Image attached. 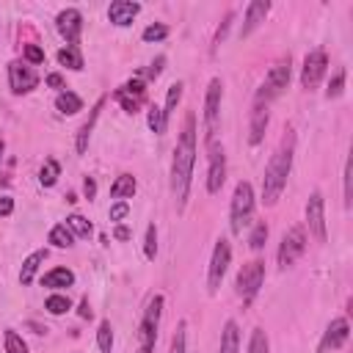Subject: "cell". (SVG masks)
<instances>
[{"mask_svg": "<svg viewBox=\"0 0 353 353\" xmlns=\"http://www.w3.org/2000/svg\"><path fill=\"white\" fill-rule=\"evenodd\" d=\"M196 113H185L174 157H171V193L176 201V212H185L190 182H193V165H196Z\"/></svg>", "mask_w": 353, "mask_h": 353, "instance_id": "6da1fadb", "label": "cell"}, {"mask_svg": "<svg viewBox=\"0 0 353 353\" xmlns=\"http://www.w3.org/2000/svg\"><path fill=\"white\" fill-rule=\"evenodd\" d=\"M292 157H295V130L287 127L276 152L270 154V160L265 165V176H262V204L265 207H273L281 199L290 171H292Z\"/></svg>", "mask_w": 353, "mask_h": 353, "instance_id": "7a4b0ae2", "label": "cell"}, {"mask_svg": "<svg viewBox=\"0 0 353 353\" xmlns=\"http://www.w3.org/2000/svg\"><path fill=\"white\" fill-rule=\"evenodd\" d=\"M254 185L248 179H240L234 185V193H232V204H229V226L234 234H243V229L251 223L254 218Z\"/></svg>", "mask_w": 353, "mask_h": 353, "instance_id": "3957f363", "label": "cell"}, {"mask_svg": "<svg viewBox=\"0 0 353 353\" xmlns=\"http://www.w3.org/2000/svg\"><path fill=\"white\" fill-rule=\"evenodd\" d=\"M163 303L165 298L160 292H154L141 314L138 323V347L135 353H154V342H157V328H160V317H163Z\"/></svg>", "mask_w": 353, "mask_h": 353, "instance_id": "277c9868", "label": "cell"}, {"mask_svg": "<svg viewBox=\"0 0 353 353\" xmlns=\"http://www.w3.org/2000/svg\"><path fill=\"white\" fill-rule=\"evenodd\" d=\"M290 74H292V58H290V55H281V58L268 69L262 85H259L256 94H254V102L270 105V102L290 85Z\"/></svg>", "mask_w": 353, "mask_h": 353, "instance_id": "5b68a950", "label": "cell"}, {"mask_svg": "<svg viewBox=\"0 0 353 353\" xmlns=\"http://www.w3.org/2000/svg\"><path fill=\"white\" fill-rule=\"evenodd\" d=\"M221 99H223V80L212 77L207 83V94H204V113H201V124H204V141L207 146L215 141L218 124H221Z\"/></svg>", "mask_w": 353, "mask_h": 353, "instance_id": "8992f818", "label": "cell"}, {"mask_svg": "<svg viewBox=\"0 0 353 353\" xmlns=\"http://www.w3.org/2000/svg\"><path fill=\"white\" fill-rule=\"evenodd\" d=\"M262 281H265V259H248V262L237 270L234 287H237V295H240L243 306H251V303H254V298H256L259 290H262Z\"/></svg>", "mask_w": 353, "mask_h": 353, "instance_id": "52a82bcc", "label": "cell"}, {"mask_svg": "<svg viewBox=\"0 0 353 353\" xmlns=\"http://www.w3.org/2000/svg\"><path fill=\"white\" fill-rule=\"evenodd\" d=\"M229 262H232V243L226 237H218L215 245H212V256H210V265H207V290L210 292H218L226 270H229Z\"/></svg>", "mask_w": 353, "mask_h": 353, "instance_id": "ba28073f", "label": "cell"}, {"mask_svg": "<svg viewBox=\"0 0 353 353\" xmlns=\"http://www.w3.org/2000/svg\"><path fill=\"white\" fill-rule=\"evenodd\" d=\"M306 251V229L298 223V226H290L279 243V251H276V259H279V268H292L298 262V256Z\"/></svg>", "mask_w": 353, "mask_h": 353, "instance_id": "9c48e42d", "label": "cell"}, {"mask_svg": "<svg viewBox=\"0 0 353 353\" xmlns=\"http://www.w3.org/2000/svg\"><path fill=\"white\" fill-rule=\"evenodd\" d=\"M113 99L121 105L124 113H138L146 102V80L141 74L130 77L127 83H121L116 91H113Z\"/></svg>", "mask_w": 353, "mask_h": 353, "instance_id": "30bf717a", "label": "cell"}, {"mask_svg": "<svg viewBox=\"0 0 353 353\" xmlns=\"http://www.w3.org/2000/svg\"><path fill=\"white\" fill-rule=\"evenodd\" d=\"M325 69H328V55H325V50H323V47L309 50L306 58H303V66H301V85H303L306 91L317 88L320 80L325 77Z\"/></svg>", "mask_w": 353, "mask_h": 353, "instance_id": "8fae6325", "label": "cell"}, {"mask_svg": "<svg viewBox=\"0 0 353 353\" xmlns=\"http://www.w3.org/2000/svg\"><path fill=\"white\" fill-rule=\"evenodd\" d=\"M306 226H309V234H314L317 243H325L328 240V232H325V199L320 190H312L309 193V201H306Z\"/></svg>", "mask_w": 353, "mask_h": 353, "instance_id": "7c38bea8", "label": "cell"}, {"mask_svg": "<svg viewBox=\"0 0 353 353\" xmlns=\"http://www.w3.org/2000/svg\"><path fill=\"white\" fill-rule=\"evenodd\" d=\"M39 72L30 66V63H25V61H11L8 63V85H11V91L17 94V97H22V94H30L36 85H39Z\"/></svg>", "mask_w": 353, "mask_h": 353, "instance_id": "4fadbf2b", "label": "cell"}, {"mask_svg": "<svg viewBox=\"0 0 353 353\" xmlns=\"http://www.w3.org/2000/svg\"><path fill=\"white\" fill-rule=\"evenodd\" d=\"M226 182V152L221 143H210V165H207V193H221Z\"/></svg>", "mask_w": 353, "mask_h": 353, "instance_id": "5bb4252c", "label": "cell"}, {"mask_svg": "<svg viewBox=\"0 0 353 353\" xmlns=\"http://www.w3.org/2000/svg\"><path fill=\"white\" fill-rule=\"evenodd\" d=\"M55 28H58L61 39L66 41V47H77L80 33H83V14L77 8H63L55 17Z\"/></svg>", "mask_w": 353, "mask_h": 353, "instance_id": "9a60e30c", "label": "cell"}, {"mask_svg": "<svg viewBox=\"0 0 353 353\" xmlns=\"http://www.w3.org/2000/svg\"><path fill=\"white\" fill-rule=\"evenodd\" d=\"M347 336H350V323H347V317H334V320L328 323V328L323 331V336H320L317 353H334V350H339V347L347 342Z\"/></svg>", "mask_w": 353, "mask_h": 353, "instance_id": "2e32d148", "label": "cell"}, {"mask_svg": "<svg viewBox=\"0 0 353 353\" xmlns=\"http://www.w3.org/2000/svg\"><path fill=\"white\" fill-rule=\"evenodd\" d=\"M270 8H273L270 0H251V3L245 6V17H243V25H240V39L251 36V33L265 22V17L270 14Z\"/></svg>", "mask_w": 353, "mask_h": 353, "instance_id": "e0dca14e", "label": "cell"}, {"mask_svg": "<svg viewBox=\"0 0 353 353\" xmlns=\"http://www.w3.org/2000/svg\"><path fill=\"white\" fill-rule=\"evenodd\" d=\"M268 124H270V105L254 102V108H251V127H248V143L251 146L262 143V138L268 132Z\"/></svg>", "mask_w": 353, "mask_h": 353, "instance_id": "ac0fdd59", "label": "cell"}, {"mask_svg": "<svg viewBox=\"0 0 353 353\" xmlns=\"http://www.w3.org/2000/svg\"><path fill=\"white\" fill-rule=\"evenodd\" d=\"M141 14V3H132V0H113L108 6V19L116 25V28H127L132 25V19Z\"/></svg>", "mask_w": 353, "mask_h": 353, "instance_id": "d6986e66", "label": "cell"}, {"mask_svg": "<svg viewBox=\"0 0 353 353\" xmlns=\"http://www.w3.org/2000/svg\"><path fill=\"white\" fill-rule=\"evenodd\" d=\"M105 99H108V97H99V99H97V105L91 108L88 119H85V121H83V127L77 130V138H74V149H77V154H85L88 141H91V132H94V127H97V119H99V113H102Z\"/></svg>", "mask_w": 353, "mask_h": 353, "instance_id": "ffe728a7", "label": "cell"}, {"mask_svg": "<svg viewBox=\"0 0 353 353\" xmlns=\"http://www.w3.org/2000/svg\"><path fill=\"white\" fill-rule=\"evenodd\" d=\"M50 256V251L47 248H36L33 254H28L25 256V262H22V270H19V284L22 287H28L30 281H33V276H36V270L41 268V262Z\"/></svg>", "mask_w": 353, "mask_h": 353, "instance_id": "44dd1931", "label": "cell"}, {"mask_svg": "<svg viewBox=\"0 0 353 353\" xmlns=\"http://www.w3.org/2000/svg\"><path fill=\"white\" fill-rule=\"evenodd\" d=\"M72 284H74V273L69 268H52V270H47L41 276V287H50L55 292H61V290H66Z\"/></svg>", "mask_w": 353, "mask_h": 353, "instance_id": "7402d4cb", "label": "cell"}, {"mask_svg": "<svg viewBox=\"0 0 353 353\" xmlns=\"http://www.w3.org/2000/svg\"><path fill=\"white\" fill-rule=\"evenodd\" d=\"M135 190H138V182H135V176L132 174H119L116 179H113V185H110V196L119 201H124V199H132L135 196Z\"/></svg>", "mask_w": 353, "mask_h": 353, "instance_id": "603a6c76", "label": "cell"}, {"mask_svg": "<svg viewBox=\"0 0 353 353\" xmlns=\"http://www.w3.org/2000/svg\"><path fill=\"white\" fill-rule=\"evenodd\" d=\"M218 353H240V328L234 320H226L223 323V331H221V350Z\"/></svg>", "mask_w": 353, "mask_h": 353, "instance_id": "cb8c5ba5", "label": "cell"}, {"mask_svg": "<svg viewBox=\"0 0 353 353\" xmlns=\"http://www.w3.org/2000/svg\"><path fill=\"white\" fill-rule=\"evenodd\" d=\"M55 110L58 113H63V116H74V113H80L83 110V99L74 94V91H61L58 97H55Z\"/></svg>", "mask_w": 353, "mask_h": 353, "instance_id": "d4e9b609", "label": "cell"}, {"mask_svg": "<svg viewBox=\"0 0 353 353\" xmlns=\"http://www.w3.org/2000/svg\"><path fill=\"white\" fill-rule=\"evenodd\" d=\"M47 240H50L55 248H72V245H74V234H72V229H69L66 223H55V226L50 229Z\"/></svg>", "mask_w": 353, "mask_h": 353, "instance_id": "484cf974", "label": "cell"}, {"mask_svg": "<svg viewBox=\"0 0 353 353\" xmlns=\"http://www.w3.org/2000/svg\"><path fill=\"white\" fill-rule=\"evenodd\" d=\"M58 176H61V163H58L55 157H47L44 165L39 168V182H41L44 188H52V185L58 182Z\"/></svg>", "mask_w": 353, "mask_h": 353, "instance_id": "4316f807", "label": "cell"}, {"mask_svg": "<svg viewBox=\"0 0 353 353\" xmlns=\"http://www.w3.org/2000/svg\"><path fill=\"white\" fill-rule=\"evenodd\" d=\"M58 63L66 66V69H72V72H80L83 69V55H80L77 47H61L58 50Z\"/></svg>", "mask_w": 353, "mask_h": 353, "instance_id": "83f0119b", "label": "cell"}, {"mask_svg": "<svg viewBox=\"0 0 353 353\" xmlns=\"http://www.w3.org/2000/svg\"><path fill=\"white\" fill-rule=\"evenodd\" d=\"M182 91H185V83H182V80H176V83L168 85V91H165V105H160L163 113H165V119H171V113L176 110V105H179V99H182Z\"/></svg>", "mask_w": 353, "mask_h": 353, "instance_id": "f1b7e54d", "label": "cell"}, {"mask_svg": "<svg viewBox=\"0 0 353 353\" xmlns=\"http://www.w3.org/2000/svg\"><path fill=\"white\" fill-rule=\"evenodd\" d=\"M146 124H149V130H152L154 135H163V132L168 130V119H165V113H163V108H160V105H149Z\"/></svg>", "mask_w": 353, "mask_h": 353, "instance_id": "f546056e", "label": "cell"}, {"mask_svg": "<svg viewBox=\"0 0 353 353\" xmlns=\"http://www.w3.org/2000/svg\"><path fill=\"white\" fill-rule=\"evenodd\" d=\"M44 309H47L50 314L61 317V314H66V312L72 309V301H69V295H63V292H52V295L44 301Z\"/></svg>", "mask_w": 353, "mask_h": 353, "instance_id": "4dcf8cb0", "label": "cell"}, {"mask_svg": "<svg viewBox=\"0 0 353 353\" xmlns=\"http://www.w3.org/2000/svg\"><path fill=\"white\" fill-rule=\"evenodd\" d=\"M97 345H99V353H113V325L110 320H102L99 328H97Z\"/></svg>", "mask_w": 353, "mask_h": 353, "instance_id": "1f68e13d", "label": "cell"}, {"mask_svg": "<svg viewBox=\"0 0 353 353\" xmlns=\"http://www.w3.org/2000/svg\"><path fill=\"white\" fill-rule=\"evenodd\" d=\"M3 347H6V353H28V342L14 328L3 331Z\"/></svg>", "mask_w": 353, "mask_h": 353, "instance_id": "d6a6232c", "label": "cell"}, {"mask_svg": "<svg viewBox=\"0 0 353 353\" xmlns=\"http://www.w3.org/2000/svg\"><path fill=\"white\" fill-rule=\"evenodd\" d=\"M66 226L72 229V234L74 237H88L91 232H94V226H91V221H85L80 212H72L69 218H66Z\"/></svg>", "mask_w": 353, "mask_h": 353, "instance_id": "836d02e7", "label": "cell"}, {"mask_svg": "<svg viewBox=\"0 0 353 353\" xmlns=\"http://www.w3.org/2000/svg\"><path fill=\"white\" fill-rule=\"evenodd\" d=\"M188 347V323L179 320L176 328H174V336H171V345H168V353H185Z\"/></svg>", "mask_w": 353, "mask_h": 353, "instance_id": "e575fe53", "label": "cell"}, {"mask_svg": "<svg viewBox=\"0 0 353 353\" xmlns=\"http://www.w3.org/2000/svg\"><path fill=\"white\" fill-rule=\"evenodd\" d=\"M248 353H270V339H268L265 328H254V331H251Z\"/></svg>", "mask_w": 353, "mask_h": 353, "instance_id": "d590c367", "label": "cell"}, {"mask_svg": "<svg viewBox=\"0 0 353 353\" xmlns=\"http://www.w3.org/2000/svg\"><path fill=\"white\" fill-rule=\"evenodd\" d=\"M345 77H347L345 69H336V72H334V77L328 80V88H325V97H328V99H336V97L345 94Z\"/></svg>", "mask_w": 353, "mask_h": 353, "instance_id": "8d00e7d4", "label": "cell"}, {"mask_svg": "<svg viewBox=\"0 0 353 353\" xmlns=\"http://www.w3.org/2000/svg\"><path fill=\"white\" fill-rule=\"evenodd\" d=\"M268 234H270L268 223H265V221H256V223H254V229H251V234H248V245H251L254 251H259V248L265 245Z\"/></svg>", "mask_w": 353, "mask_h": 353, "instance_id": "74e56055", "label": "cell"}, {"mask_svg": "<svg viewBox=\"0 0 353 353\" xmlns=\"http://www.w3.org/2000/svg\"><path fill=\"white\" fill-rule=\"evenodd\" d=\"M165 36H168V25H163V22H152V25H146L143 33H141V39L149 41V44H152V41H163Z\"/></svg>", "mask_w": 353, "mask_h": 353, "instance_id": "f35d334b", "label": "cell"}, {"mask_svg": "<svg viewBox=\"0 0 353 353\" xmlns=\"http://www.w3.org/2000/svg\"><path fill=\"white\" fill-rule=\"evenodd\" d=\"M342 188H345V207L353 204V160H345V171H342Z\"/></svg>", "mask_w": 353, "mask_h": 353, "instance_id": "ab89813d", "label": "cell"}, {"mask_svg": "<svg viewBox=\"0 0 353 353\" xmlns=\"http://www.w3.org/2000/svg\"><path fill=\"white\" fill-rule=\"evenodd\" d=\"M143 256L146 259H154L157 256V226L149 223L146 226V237H143Z\"/></svg>", "mask_w": 353, "mask_h": 353, "instance_id": "60d3db41", "label": "cell"}, {"mask_svg": "<svg viewBox=\"0 0 353 353\" xmlns=\"http://www.w3.org/2000/svg\"><path fill=\"white\" fill-rule=\"evenodd\" d=\"M25 63H30V66L44 63V50L39 44H25Z\"/></svg>", "mask_w": 353, "mask_h": 353, "instance_id": "b9f144b4", "label": "cell"}, {"mask_svg": "<svg viewBox=\"0 0 353 353\" xmlns=\"http://www.w3.org/2000/svg\"><path fill=\"white\" fill-rule=\"evenodd\" d=\"M232 19H234V11H229L226 17H223V22L218 25V30H215V39H212V50L226 39V30H229V25H232Z\"/></svg>", "mask_w": 353, "mask_h": 353, "instance_id": "7bdbcfd3", "label": "cell"}, {"mask_svg": "<svg viewBox=\"0 0 353 353\" xmlns=\"http://www.w3.org/2000/svg\"><path fill=\"white\" fill-rule=\"evenodd\" d=\"M163 66H165V55H157V58L149 63V69L143 72V74H146V80H157V77H160V72H163Z\"/></svg>", "mask_w": 353, "mask_h": 353, "instance_id": "ee69618b", "label": "cell"}, {"mask_svg": "<svg viewBox=\"0 0 353 353\" xmlns=\"http://www.w3.org/2000/svg\"><path fill=\"white\" fill-rule=\"evenodd\" d=\"M127 212H130V204L119 199L116 204H110V212H108V215H110V221H124V218H127Z\"/></svg>", "mask_w": 353, "mask_h": 353, "instance_id": "f6af8a7d", "label": "cell"}, {"mask_svg": "<svg viewBox=\"0 0 353 353\" xmlns=\"http://www.w3.org/2000/svg\"><path fill=\"white\" fill-rule=\"evenodd\" d=\"M44 83H47L50 88H58V94H61V91H66V80H63V77H61L58 72L47 74V77H44Z\"/></svg>", "mask_w": 353, "mask_h": 353, "instance_id": "bcb514c9", "label": "cell"}, {"mask_svg": "<svg viewBox=\"0 0 353 353\" xmlns=\"http://www.w3.org/2000/svg\"><path fill=\"white\" fill-rule=\"evenodd\" d=\"M83 193H85L88 201L97 196V179H94V176H85V182H83Z\"/></svg>", "mask_w": 353, "mask_h": 353, "instance_id": "7dc6e473", "label": "cell"}, {"mask_svg": "<svg viewBox=\"0 0 353 353\" xmlns=\"http://www.w3.org/2000/svg\"><path fill=\"white\" fill-rule=\"evenodd\" d=\"M11 212H14V199L11 196H0V218H6Z\"/></svg>", "mask_w": 353, "mask_h": 353, "instance_id": "c3c4849f", "label": "cell"}, {"mask_svg": "<svg viewBox=\"0 0 353 353\" xmlns=\"http://www.w3.org/2000/svg\"><path fill=\"white\" fill-rule=\"evenodd\" d=\"M77 314H80L83 320H88V317H91V303H88V298H83V301H80V309H77Z\"/></svg>", "mask_w": 353, "mask_h": 353, "instance_id": "681fc988", "label": "cell"}, {"mask_svg": "<svg viewBox=\"0 0 353 353\" xmlns=\"http://www.w3.org/2000/svg\"><path fill=\"white\" fill-rule=\"evenodd\" d=\"M113 237H116V240H130V229H127V226H116V229H113Z\"/></svg>", "mask_w": 353, "mask_h": 353, "instance_id": "f907efd6", "label": "cell"}, {"mask_svg": "<svg viewBox=\"0 0 353 353\" xmlns=\"http://www.w3.org/2000/svg\"><path fill=\"white\" fill-rule=\"evenodd\" d=\"M3 149H6V143H3V141H0V157H3Z\"/></svg>", "mask_w": 353, "mask_h": 353, "instance_id": "816d5d0a", "label": "cell"}]
</instances>
